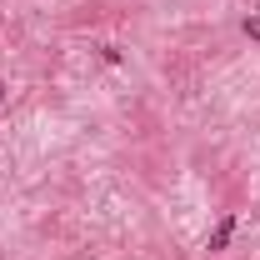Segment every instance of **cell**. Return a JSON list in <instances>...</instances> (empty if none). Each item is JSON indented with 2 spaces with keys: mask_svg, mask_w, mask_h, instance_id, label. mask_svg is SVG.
Returning a JSON list of instances; mask_svg holds the SVG:
<instances>
[{
  "mask_svg": "<svg viewBox=\"0 0 260 260\" xmlns=\"http://www.w3.org/2000/svg\"><path fill=\"white\" fill-rule=\"evenodd\" d=\"M245 35H250V40H260V15H250V20H245Z\"/></svg>",
  "mask_w": 260,
  "mask_h": 260,
  "instance_id": "obj_2",
  "label": "cell"
},
{
  "mask_svg": "<svg viewBox=\"0 0 260 260\" xmlns=\"http://www.w3.org/2000/svg\"><path fill=\"white\" fill-rule=\"evenodd\" d=\"M230 230H235V220H220V225H215V235H210V250H225V240H230Z\"/></svg>",
  "mask_w": 260,
  "mask_h": 260,
  "instance_id": "obj_1",
  "label": "cell"
},
{
  "mask_svg": "<svg viewBox=\"0 0 260 260\" xmlns=\"http://www.w3.org/2000/svg\"><path fill=\"white\" fill-rule=\"evenodd\" d=\"M0 95H5V85H0Z\"/></svg>",
  "mask_w": 260,
  "mask_h": 260,
  "instance_id": "obj_3",
  "label": "cell"
}]
</instances>
